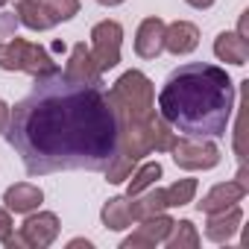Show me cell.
Returning a JSON list of instances; mask_svg holds the SVG:
<instances>
[{"label":"cell","instance_id":"cell-1","mask_svg":"<svg viewBox=\"0 0 249 249\" xmlns=\"http://www.w3.org/2000/svg\"><path fill=\"white\" fill-rule=\"evenodd\" d=\"M3 135L30 176L100 173L117 150V120L103 85L76 82L59 68L15 103Z\"/></svg>","mask_w":249,"mask_h":249},{"label":"cell","instance_id":"cell-2","mask_svg":"<svg viewBox=\"0 0 249 249\" xmlns=\"http://www.w3.org/2000/svg\"><path fill=\"white\" fill-rule=\"evenodd\" d=\"M234 82L208 62L179 65L159 91V114L188 138H223L234 114Z\"/></svg>","mask_w":249,"mask_h":249},{"label":"cell","instance_id":"cell-3","mask_svg":"<svg viewBox=\"0 0 249 249\" xmlns=\"http://www.w3.org/2000/svg\"><path fill=\"white\" fill-rule=\"evenodd\" d=\"M117 120V150L108 161L106 182L123 185L150 153H170L173 141L179 138L173 126L156 111V88L144 71H126L106 91Z\"/></svg>","mask_w":249,"mask_h":249},{"label":"cell","instance_id":"cell-4","mask_svg":"<svg viewBox=\"0 0 249 249\" xmlns=\"http://www.w3.org/2000/svg\"><path fill=\"white\" fill-rule=\"evenodd\" d=\"M0 71H21V73H30L33 79H41L56 73L59 65L47 47L12 36L6 44H0Z\"/></svg>","mask_w":249,"mask_h":249},{"label":"cell","instance_id":"cell-5","mask_svg":"<svg viewBox=\"0 0 249 249\" xmlns=\"http://www.w3.org/2000/svg\"><path fill=\"white\" fill-rule=\"evenodd\" d=\"M59 231H62L59 217L53 211H38L36 208V211L27 214V220L21 223L18 231L12 229V234L3 240V246L6 249H47V246L56 243Z\"/></svg>","mask_w":249,"mask_h":249},{"label":"cell","instance_id":"cell-6","mask_svg":"<svg viewBox=\"0 0 249 249\" xmlns=\"http://www.w3.org/2000/svg\"><path fill=\"white\" fill-rule=\"evenodd\" d=\"M170 156L176 161V167L188 170V173H199V170H214L220 164V147L214 144V138H176L170 147Z\"/></svg>","mask_w":249,"mask_h":249},{"label":"cell","instance_id":"cell-7","mask_svg":"<svg viewBox=\"0 0 249 249\" xmlns=\"http://www.w3.org/2000/svg\"><path fill=\"white\" fill-rule=\"evenodd\" d=\"M120 47H123V27L117 21H100L91 30V56L100 73H108L120 65Z\"/></svg>","mask_w":249,"mask_h":249},{"label":"cell","instance_id":"cell-8","mask_svg":"<svg viewBox=\"0 0 249 249\" xmlns=\"http://www.w3.org/2000/svg\"><path fill=\"white\" fill-rule=\"evenodd\" d=\"M246 194H249V170H246V161H240L237 176L229 179V182L214 185V188L196 202V208H199V214H214V211H223V208H229V205L243 202Z\"/></svg>","mask_w":249,"mask_h":249},{"label":"cell","instance_id":"cell-9","mask_svg":"<svg viewBox=\"0 0 249 249\" xmlns=\"http://www.w3.org/2000/svg\"><path fill=\"white\" fill-rule=\"evenodd\" d=\"M170 229H173V217H167V211L153 214L147 220H138V229L129 237H123L120 249H153V246L164 243Z\"/></svg>","mask_w":249,"mask_h":249},{"label":"cell","instance_id":"cell-10","mask_svg":"<svg viewBox=\"0 0 249 249\" xmlns=\"http://www.w3.org/2000/svg\"><path fill=\"white\" fill-rule=\"evenodd\" d=\"M164 21L159 15H150L135 30V53L141 59H159L164 53Z\"/></svg>","mask_w":249,"mask_h":249},{"label":"cell","instance_id":"cell-11","mask_svg":"<svg viewBox=\"0 0 249 249\" xmlns=\"http://www.w3.org/2000/svg\"><path fill=\"white\" fill-rule=\"evenodd\" d=\"M205 217H208L205 220V237L211 243H229L237 234L240 223H243V208L237 202V205H229V208L214 211V214H205Z\"/></svg>","mask_w":249,"mask_h":249},{"label":"cell","instance_id":"cell-12","mask_svg":"<svg viewBox=\"0 0 249 249\" xmlns=\"http://www.w3.org/2000/svg\"><path fill=\"white\" fill-rule=\"evenodd\" d=\"M65 76L76 79V82H88V85H103V73L97 71L94 65V56H91V47H85V41L73 44L71 47V56L62 68Z\"/></svg>","mask_w":249,"mask_h":249},{"label":"cell","instance_id":"cell-13","mask_svg":"<svg viewBox=\"0 0 249 249\" xmlns=\"http://www.w3.org/2000/svg\"><path fill=\"white\" fill-rule=\"evenodd\" d=\"M199 47V27L191 21H173L164 27V50L173 56H188Z\"/></svg>","mask_w":249,"mask_h":249},{"label":"cell","instance_id":"cell-14","mask_svg":"<svg viewBox=\"0 0 249 249\" xmlns=\"http://www.w3.org/2000/svg\"><path fill=\"white\" fill-rule=\"evenodd\" d=\"M41 202H44V191L33 182H15L3 191V205L12 214H30L36 208H41Z\"/></svg>","mask_w":249,"mask_h":249},{"label":"cell","instance_id":"cell-15","mask_svg":"<svg viewBox=\"0 0 249 249\" xmlns=\"http://www.w3.org/2000/svg\"><path fill=\"white\" fill-rule=\"evenodd\" d=\"M214 56L226 65H234V68H243L249 62V41H243L237 33L231 30H223L217 38H214Z\"/></svg>","mask_w":249,"mask_h":249},{"label":"cell","instance_id":"cell-16","mask_svg":"<svg viewBox=\"0 0 249 249\" xmlns=\"http://www.w3.org/2000/svg\"><path fill=\"white\" fill-rule=\"evenodd\" d=\"M167 211V196H164V188H147L141 191L138 196H129V214H132V223L138 220H147L153 214H161Z\"/></svg>","mask_w":249,"mask_h":249},{"label":"cell","instance_id":"cell-17","mask_svg":"<svg viewBox=\"0 0 249 249\" xmlns=\"http://www.w3.org/2000/svg\"><path fill=\"white\" fill-rule=\"evenodd\" d=\"M100 220L108 231H123L132 226V214H129V196H111L106 199V205L100 208Z\"/></svg>","mask_w":249,"mask_h":249},{"label":"cell","instance_id":"cell-18","mask_svg":"<svg viewBox=\"0 0 249 249\" xmlns=\"http://www.w3.org/2000/svg\"><path fill=\"white\" fill-rule=\"evenodd\" d=\"M15 15H18V21H21L27 30H33V33H47V30H53V21L47 18L41 0H15Z\"/></svg>","mask_w":249,"mask_h":249},{"label":"cell","instance_id":"cell-19","mask_svg":"<svg viewBox=\"0 0 249 249\" xmlns=\"http://www.w3.org/2000/svg\"><path fill=\"white\" fill-rule=\"evenodd\" d=\"M161 173H164V167H161L159 161L135 164V170H132V173H129V179H126V196H138L141 191L153 188V185L161 179Z\"/></svg>","mask_w":249,"mask_h":249},{"label":"cell","instance_id":"cell-20","mask_svg":"<svg viewBox=\"0 0 249 249\" xmlns=\"http://www.w3.org/2000/svg\"><path fill=\"white\" fill-rule=\"evenodd\" d=\"M199 240L202 237H199V231L191 220H173V229L164 237V246L167 249H196Z\"/></svg>","mask_w":249,"mask_h":249},{"label":"cell","instance_id":"cell-21","mask_svg":"<svg viewBox=\"0 0 249 249\" xmlns=\"http://www.w3.org/2000/svg\"><path fill=\"white\" fill-rule=\"evenodd\" d=\"M196 188H199V182H196V179H179V182H173L170 188H164L167 208L191 205V202H194V196H196Z\"/></svg>","mask_w":249,"mask_h":249},{"label":"cell","instance_id":"cell-22","mask_svg":"<svg viewBox=\"0 0 249 249\" xmlns=\"http://www.w3.org/2000/svg\"><path fill=\"white\" fill-rule=\"evenodd\" d=\"M41 6H44L47 18L53 21V27L79 15V0H41Z\"/></svg>","mask_w":249,"mask_h":249},{"label":"cell","instance_id":"cell-23","mask_svg":"<svg viewBox=\"0 0 249 249\" xmlns=\"http://www.w3.org/2000/svg\"><path fill=\"white\" fill-rule=\"evenodd\" d=\"M12 211L6 208V205H0V243H3L9 234H12Z\"/></svg>","mask_w":249,"mask_h":249},{"label":"cell","instance_id":"cell-24","mask_svg":"<svg viewBox=\"0 0 249 249\" xmlns=\"http://www.w3.org/2000/svg\"><path fill=\"white\" fill-rule=\"evenodd\" d=\"M9 117H12V106H6L3 100H0V135L6 132V126H9Z\"/></svg>","mask_w":249,"mask_h":249},{"label":"cell","instance_id":"cell-25","mask_svg":"<svg viewBox=\"0 0 249 249\" xmlns=\"http://www.w3.org/2000/svg\"><path fill=\"white\" fill-rule=\"evenodd\" d=\"M185 3H188L191 9H199V12H202V9H211L217 0H185Z\"/></svg>","mask_w":249,"mask_h":249},{"label":"cell","instance_id":"cell-26","mask_svg":"<svg viewBox=\"0 0 249 249\" xmlns=\"http://www.w3.org/2000/svg\"><path fill=\"white\" fill-rule=\"evenodd\" d=\"M68 246H71V249H73V246H85V249H91L94 243H91V240H85V237H73V240H71Z\"/></svg>","mask_w":249,"mask_h":249},{"label":"cell","instance_id":"cell-27","mask_svg":"<svg viewBox=\"0 0 249 249\" xmlns=\"http://www.w3.org/2000/svg\"><path fill=\"white\" fill-rule=\"evenodd\" d=\"M100 6H120V3H126V0H97Z\"/></svg>","mask_w":249,"mask_h":249},{"label":"cell","instance_id":"cell-28","mask_svg":"<svg viewBox=\"0 0 249 249\" xmlns=\"http://www.w3.org/2000/svg\"><path fill=\"white\" fill-rule=\"evenodd\" d=\"M6 3H9V0H0V9H3V6H6Z\"/></svg>","mask_w":249,"mask_h":249}]
</instances>
